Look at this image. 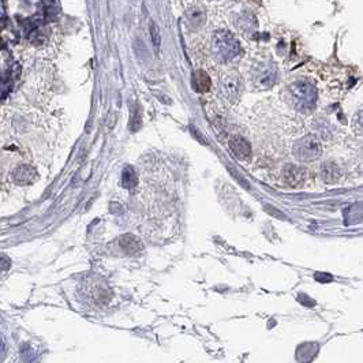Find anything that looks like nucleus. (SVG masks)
<instances>
[{"label":"nucleus","mask_w":363,"mask_h":363,"mask_svg":"<svg viewBox=\"0 0 363 363\" xmlns=\"http://www.w3.org/2000/svg\"><path fill=\"white\" fill-rule=\"evenodd\" d=\"M212 49L217 59L221 62H228L239 55L241 44L234 34H231L227 30H220V32L214 33Z\"/></svg>","instance_id":"obj_2"},{"label":"nucleus","mask_w":363,"mask_h":363,"mask_svg":"<svg viewBox=\"0 0 363 363\" xmlns=\"http://www.w3.org/2000/svg\"><path fill=\"white\" fill-rule=\"evenodd\" d=\"M149 32H150V38H152V43H153V45H155V48L160 49L161 33H160V29H159V26H157V23H156L155 21H150Z\"/></svg>","instance_id":"obj_13"},{"label":"nucleus","mask_w":363,"mask_h":363,"mask_svg":"<svg viewBox=\"0 0 363 363\" xmlns=\"http://www.w3.org/2000/svg\"><path fill=\"white\" fill-rule=\"evenodd\" d=\"M120 247L126 251L127 254H138L142 251V243L139 242L137 236L131 235V234H126L120 238Z\"/></svg>","instance_id":"obj_8"},{"label":"nucleus","mask_w":363,"mask_h":363,"mask_svg":"<svg viewBox=\"0 0 363 363\" xmlns=\"http://www.w3.org/2000/svg\"><path fill=\"white\" fill-rule=\"evenodd\" d=\"M284 182L289 187H300L306 181V171L300 167L288 166L284 170Z\"/></svg>","instance_id":"obj_5"},{"label":"nucleus","mask_w":363,"mask_h":363,"mask_svg":"<svg viewBox=\"0 0 363 363\" xmlns=\"http://www.w3.org/2000/svg\"><path fill=\"white\" fill-rule=\"evenodd\" d=\"M203 23V14L199 10H190L188 12V25L201 26Z\"/></svg>","instance_id":"obj_14"},{"label":"nucleus","mask_w":363,"mask_h":363,"mask_svg":"<svg viewBox=\"0 0 363 363\" xmlns=\"http://www.w3.org/2000/svg\"><path fill=\"white\" fill-rule=\"evenodd\" d=\"M230 149L239 160H247L251 156V146L241 135L232 137L230 141Z\"/></svg>","instance_id":"obj_6"},{"label":"nucleus","mask_w":363,"mask_h":363,"mask_svg":"<svg viewBox=\"0 0 363 363\" xmlns=\"http://www.w3.org/2000/svg\"><path fill=\"white\" fill-rule=\"evenodd\" d=\"M321 174H322V179L326 183H336L340 179V170H339V167L332 164V163L324 164Z\"/></svg>","instance_id":"obj_11"},{"label":"nucleus","mask_w":363,"mask_h":363,"mask_svg":"<svg viewBox=\"0 0 363 363\" xmlns=\"http://www.w3.org/2000/svg\"><path fill=\"white\" fill-rule=\"evenodd\" d=\"M276 78H277V71H276L274 66H272V64L264 66V67L260 70L258 75H257L258 84L261 86H265V88L272 86L273 84L276 82Z\"/></svg>","instance_id":"obj_7"},{"label":"nucleus","mask_w":363,"mask_h":363,"mask_svg":"<svg viewBox=\"0 0 363 363\" xmlns=\"http://www.w3.org/2000/svg\"><path fill=\"white\" fill-rule=\"evenodd\" d=\"M137 184V175H135V171H134L133 167H126L123 170L122 174V186L124 188H128L131 190L134 188Z\"/></svg>","instance_id":"obj_12"},{"label":"nucleus","mask_w":363,"mask_h":363,"mask_svg":"<svg viewBox=\"0 0 363 363\" xmlns=\"http://www.w3.org/2000/svg\"><path fill=\"white\" fill-rule=\"evenodd\" d=\"M8 267H11V262L8 264V262H7V258H5V257H3V269L5 271V269H8Z\"/></svg>","instance_id":"obj_16"},{"label":"nucleus","mask_w":363,"mask_h":363,"mask_svg":"<svg viewBox=\"0 0 363 363\" xmlns=\"http://www.w3.org/2000/svg\"><path fill=\"white\" fill-rule=\"evenodd\" d=\"M239 91H241V85H239L238 78L228 75V77H225L223 80V91H224L225 97L228 100H234V98L239 96V93H241Z\"/></svg>","instance_id":"obj_10"},{"label":"nucleus","mask_w":363,"mask_h":363,"mask_svg":"<svg viewBox=\"0 0 363 363\" xmlns=\"http://www.w3.org/2000/svg\"><path fill=\"white\" fill-rule=\"evenodd\" d=\"M212 82L209 75L202 71V70H197L194 74H192V88L199 93H206L210 89Z\"/></svg>","instance_id":"obj_9"},{"label":"nucleus","mask_w":363,"mask_h":363,"mask_svg":"<svg viewBox=\"0 0 363 363\" xmlns=\"http://www.w3.org/2000/svg\"><path fill=\"white\" fill-rule=\"evenodd\" d=\"M289 98L294 107L300 112H309L315 107L317 102V89L306 81H298L289 86Z\"/></svg>","instance_id":"obj_1"},{"label":"nucleus","mask_w":363,"mask_h":363,"mask_svg":"<svg viewBox=\"0 0 363 363\" xmlns=\"http://www.w3.org/2000/svg\"><path fill=\"white\" fill-rule=\"evenodd\" d=\"M321 155V142L314 135H306L294 146V156L299 161H313Z\"/></svg>","instance_id":"obj_3"},{"label":"nucleus","mask_w":363,"mask_h":363,"mask_svg":"<svg viewBox=\"0 0 363 363\" xmlns=\"http://www.w3.org/2000/svg\"><path fill=\"white\" fill-rule=\"evenodd\" d=\"M265 210H267L269 214H272V216H274V217H277V219H281V220L285 219L283 214L280 213V210H277L276 208H273V206H271V205H265Z\"/></svg>","instance_id":"obj_15"},{"label":"nucleus","mask_w":363,"mask_h":363,"mask_svg":"<svg viewBox=\"0 0 363 363\" xmlns=\"http://www.w3.org/2000/svg\"><path fill=\"white\" fill-rule=\"evenodd\" d=\"M37 172L30 166H19L16 167L12 172V181L18 186H29L37 179Z\"/></svg>","instance_id":"obj_4"}]
</instances>
